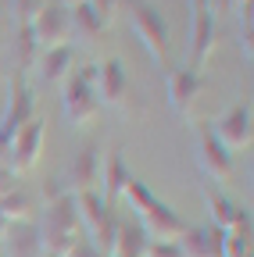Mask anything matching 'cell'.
Segmentation results:
<instances>
[{"instance_id":"6da1fadb","label":"cell","mask_w":254,"mask_h":257,"mask_svg":"<svg viewBox=\"0 0 254 257\" xmlns=\"http://www.w3.org/2000/svg\"><path fill=\"white\" fill-rule=\"evenodd\" d=\"M122 197L129 200V207H133V211H136V218H140V229H143L150 239L176 243V239L186 232V221H183L168 204L157 200L154 193L147 189V182L129 179V182H125V189H122Z\"/></svg>"},{"instance_id":"7a4b0ae2","label":"cell","mask_w":254,"mask_h":257,"mask_svg":"<svg viewBox=\"0 0 254 257\" xmlns=\"http://www.w3.org/2000/svg\"><path fill=\"white\" fill-rule=\"evenodd\" d=\"M36 229H40L43 253H50V257H65L82 239L79 214H75V197H72V193H65V197H57V200H50L43 207Z\"/></svg>"},{"instance_id":"3957f363","label":"cell","mask_w":254,"mask_h":257,"mask_svg":"<svg viewBox=\"0 0 254 257\" xmlns=\"http://www.w3.org/2000/svg\"><path fill=\"white\" fill-rule=\"evenodd\" d=\"M75 214H79V229L90 232L86 243L97 250V253H111L115 229H118L115 204H108L97 189H93V193H75Z\"/></svg>"},{"instance_id":"277c9868","label":"cell","mask_w":254,"mask_h":257,"mask_svg":"<svg viewBox=\"0 0 254 257\" xmlns=\"http://www.w3.org/2000/svg\"><path fill=\"white\" fill-rule=\"evenodd\" d=\"M93 82H97V64H86L65 79V118L75 128H86L101 118V100Z\"/></svg>"},{"instance_id":"5b68a950","label":"cell","mask_w":254,"mask_h":257,"mask_svg":"<svg viewBox=\"0 0 254 257\" xmlns=\"http://www.w3.org/2000/svg\"><path fill=\"white\" fill-rule=\"evenodd\" d=\"M129 25L136 32V40L147 47V54L165 64V57H168V25H165L161 11L154 4H147V0H129Z\"/></svg>"},{"instance_id":"8992f818","label":"cell","mask_w":254,"mask_h":257,"mask_svg":"<svg viewBox=\"0 0 254 257\" xmlns=\"http://www.w3.org/2000/svg\"><path fill=\"white\" fill-rule=\"evenodd\" d=\"M43 140H47V121L43 118H29L15 140H11V154H8V172L15 175H25L29 168L40 161V150H43Z\"/></svg>"},{"instance_id":"52a82bcc","label":"cell","mask_w":254,"mask_h":257,"mask_svg":"<svg viewBox=\"0 0 254 257\" xmlns=\"http://www.w3.org/2000/svg\"><path fill=\"white\" fill-rule=\"evenodd\" d=\"M211 136L218 140V147L226 154H236V150H247L254 143V125H250V107L236 104L222 114L215 125H211Z\"/></svg>"},{"instance_id":"ba28073f","label":"cell","mask_w":254,"mask_h":257,"mask_svg":"<svg viewBox=\"0 0 254 257\" xmlns=\"http://www.w3.org/2000/svg\"><path fill=\"white\" fill-rule=\"evenodd\" d=\"M33 29V40L40 50H54L68 43V8H61L57 0H47V4L36 11V18L29 22Z\"/></svg>"},{"instance_id":"9c48e42d","label":"cell","mask_w":254,"mask_h":257,"mask_svg":"<svg viewBox=\"0 0 254 257\" xmlns=\"http://www.w3.org/2000/svg\"><path fill=\"white\" fill-rule=\"evenodd\" d=\"M65 182V189L72 193H93V189H101V147L97 143H86L75 157H72V165H68V175L61 179Z\"/></svg>"},{"instance_id":"30bf717a","label":"cell","mask_w":254,"mask_h":257,"mask_svg":"<svg viewBox=\"0 0 254 257\" xmlns=\"http://www.w3.org/2000/svg\"><path fill=\"white\" fill-rule=\"evenodd\" d=\"M215 43H218L215 18H211L208 11H197L194 22H190V43H186V57H190V64H186V68H190V72H201L204 64L211 61V54H215Z\"/></svg>"},{"instance_id":"8fae6325","label":"cell","mask_w":254,"mask_h":257,"mask_svg":"<svg viewBox=\"0 0 254 257\" xmlns=\"http://www.w3.org/2000/svg\"><path fill=\"white\" fill-rule=\"evenodd\" d=\"M29 118H36L33 93H29V86H25L22 75H15L11 86H8V107H4V118H0V133L15 140V133H18V128H22Z\"/></svg>"},{"instance_id":"7c38bea8","label":"cell","mask_w":254,"mask_h":257,"mask_svg":"<svg viewBox=\"0 0 254 257\" xmlns=\"http://www.w3.org/2000/svg\"><path fill=\"white\" fill-rule=\"evenodd\" d=\"M93 89H97V100L101 107H118L125 96H129V75H125L122 61L118 57H108L104 64H97V82H93Z\"/></svg>"},{"instance_id":"4fadbf2b","label":"cell","mask_w":254,"mask_h":257,"mask_svg":"<svg viewBox=\"0 0 254 257\" xmlns=\"http://www.w3.org/2000/svg\"><path fill=\"white\" fill-rule=\"evenodd\" d=\"M197 161L204 175L218 179V182H233V154H226L218 147V140L211 136V125H201V143H197Z\"/></svg>"},{"instance_id":"5bb4252c","label":"cell","mask_w":254,"mask_h":257,"mask_svg":"<svg viewBox=\"0 0 254 257\" xmlns=\"http://www.w3.org/2000/svg\"><path fill=\"white\" fill-rule=\"evenodd\" d=\"M201 72H190V68H176L168 75V104L190 118V111L197 107V96H201Z\"/></svg>"},{"instance_id":"9a60e30c","label":"cell","mask_w":254,"mask_h":257,"mask_svg":"<svg viewBox=\"0 0 254 257\" xmlns=\"http://www.w3.org/2000/svg\"><path fill=\"white\" fill-rule=\"evenodd\" d=\"M183 257H222V229L218 225H204V229H190L176 239Z\"/></svg>"},{"instance_id":"2e32d148","label":"cell","mask_w":254,"mask_h":257,"mask_svg":"<svg viewBox=\"0 0 254 257\" xmlns=\"http://www.w3.org/2000/svg\"><path fill=\"white\" fill-rule=\"evenodd\" d=\"M72 57H75V50H72V43H65V47H54V50H40L36 54V75H40V82H65L68 75H72Z\"/></svg>"},{"instance_id":"e0dca14e","label":"cell","mask_w":254,"mask_h":257,"mask_svg":"<svg viewBox=\"0 0 254 257\" xmlns=\"http://www.w3.org/2000/svg\"><path fill=\"white\" fill-rule=\"evenodd\" d=\"M4 257H43L36 221H15L4 236Z\"/></svg>"},{"instance_id":"ac0fdd59","label":"cell","mask_w":254,"mask_h":257,"mask_svg":"<svg viewBox=\"0 0 254 257\" xmlns=\"http://www.w3.org/2000/svg\"><path fill=\"white\" fill-rule=\"evenodd\" d=\"M133 179V172L125 168V161H122V154L115 150V154H108V157H101V197L108 200V204H115L118 197H122V189H125V182Z\"/></svg>"},{"instance_id":"d6986e66","label":"cell","mask_w":254,"mask_h":257,"mask_svg":"<svg viewBox=\"0 0 254 257\" xmlns=\"http://www.w3.org/2000/svg\"><path fill=\"white\" fill-rule=\"evenodd\" d=\"M150 236L140 229V221H122L115 229V243H111V257H147Z\"/></svg>"},{"instance_id":"ffe728a7","label":"cell","mask_w":254,"mask_h":257,"mask_svg":"<svg viewBox=\"0 0 254 257\" xmlns=\"http://www.w3.org/2000/svg\"><path fill=\"white\" fill-rule=\"evenodd\" d=\"M250 236H254L250 211H240V218L229 229H222V257H250Z\"/></svg>"},{"instance_id":"44dd1931","label":"cell","mask_w":254,"mask_h":257,"mask_svg":"<svg viewBox=\"0 0 254 257\" xmlns=\"http://www.w3.org/2000/svg\"><path fill=\"white\" fill-rule=\"evenodd\" d=\"M101 32H104V25H101L97 15L90 11V4H79V8L68 11V43L75 40V43L90 47V43H97Z\"/></svg>"},{"instance_id":"7402d4cb","label":"cell","mask_w":254,"mask_h":257,"mask_svg":"<svg viewBox=\"0 0 254 257\" xmlns=\"http://www.w3.org/2000/svg\"><path fill=\"white\" fill-rule=\"evenodd\" d=\"M204 204H208L211 225H218V229H229V225L240 218V211H243V207H236L226 193H218V189H204Z\"/></svg>"},{"instance_id":"603a6c76","label":"cell","mask_w":254,"mask_h":257,"mask_svg":"<svg viewBox=\"0 0 254 257\" xmlns=\"http://www.w3.org/2000/svg\"><path fill=\"white\" fill-rule=\"evenodd\" d=\"M0 214H4L11 225H15V221H33V214H36V204H33V197H29V193H22V189H11L8 197H0Z\"/></svg>"},{"instance_id":"cb8c5ba5","label":"cell","mask_w":254,"mask_h":257,"mask_svg":"<svg viewBox=\"0 0 254 257\" xmlns=\"http://www.w3.org/2000/svg\"><path fill=\"white\" fill-rule=\"evenodd\" d=\"M36 54H40V47H36V40H33V29H29V25H18V64H22V72L36 64Z\"/></svg>"},{"instance_id":"d4e9b609","label":"cell","mask_w":254,"mask_h":257,"mask_svg":"<svg viewBox=\"0 0 254 257\" xmlns=\"http://www.w3.org/2000/svg\"><path fill=\"white\" fill-rule=\"evenodd\" d=\"M86 4H90V11H93V15L101 18V25H104V29H108V25L115 22V11H118V0H86Z\"/></svg>"},{"instance_id":"484cf974","label":"cell","mask_w":254,"mask_h":257,"mask_svg":"<svg viewBox=\"0 0 254 257\" xmlns=\"http://www.w3.org/2000/svg\"><path fill=\"white\" fill-rule=\"evenodd\" d=\"M11 8H15V18H18V25H29L36 18V11L43 8L40 0H11Z\"/></svg>"},{"instance_id":"4316f807","label":"cell","mask_w":254,"mask_h":257,"mask_svg":"<svg viewBox=\"0 0 254 257\" xmlns=\"http://www.w3.org/2000/svg\"><path fill=\"white\" fill-rule=\"evenodd\" d=\"M147 257H183V250H179V243H161V239H150Z\"/></svg>"},{"instance_id":"83f0119b","label":"cell","mask_w":254,"mask_h":257,"mask_svg":"<svg viewBox=\"0 0 254 257\" xmlns=\"http://www.w3.org/2000/svg\"><path fill=\"white\" fill-rule=\"evenodd\" d=\"M65 193H68V189H65V182H61V179H50V182L43 186V200L50 204V200H57V197H65Z\"/></svg>"},{"instance_id":"f1b7e54d","label":"cell","mask_w":254,"mask_h":257,"mask_svg":"<svg viewBox=\"0 0 254 257\" xmlns=\"http://www.w3.org/2000/svg\"><path fill=\"white\" fill-rule=\"evenodd\" d=\"M11 189H18V175L8 172V168H0V197H8Z\"/></svg>"},{"instance_id":"f546056e","label":"cell","mask_w":254,"mask_h":257,"mask_svg":"<svg viewBox=\"0 0 254 257\" xmlns=\"http://www.w3.org/2000/svg\"><path fill=\"white\" fill-rule=\"evenodd\" d=\"M240 47L247 54V61L254 57V32H250V22H243V32H240Z\"/></svg>"},{"instance_id":"4dcf8cb0","label":"cell","mask_w":254,"mask_h":257,"mask_svg":"<svg viewBox=\"0 0 254 257\" xmlns=\"http://www.w3.org/2000/svg\"><path fill=\"white\" fill-rule=\"evenodd\" d=\"M65 257H101V253L93 250V246L86 243V236H82V239H79V243H75V246H72V250H68Z\"/></svg>"},{"instance_id":"1f68e13d","label":"cell","mask_w":254,"mask_h":257,"mask_svg":"<svg viewBox=\"0 0 254 257\" xmlns=\"http://www.w3.org/2000/svg\"><path fill=\"white\" fill-rule=\"evenodd\" d=\"M233 11V0H208V15H229Z\"/></svg>"},{"instance_id":"d6a6232c","label":"cell","mask_w":254,"mask_h":257,"mask_svg":"<svg viewBox=\"0 0 254 257\" xmlns=\"http://www.w3.org/2000/svg\"><path fill=\"white\" fill-rule=\"evenodd\" d=\"M8 154H11V136L0 133V168H8Z\"/></svg>"},{"instance_id":"836d02e7","label":"cell","mask_w":254,"mask_h":257,"mask_svg":"<svg viewBox=\"0 0 254 257\" xmlns=\"http://www.w3.org/2000/svg\"><path fill=\"white\" fill-rule=\"evenodd\" d=\"M233 11L240 15V22H250V0H233Z\"/></svg>"},{"instance_id":"e575fe53","label":"cell","mask_w":254,"mask_h":257,"mask_svg":"<svg viewBox=\"0 0 254 257\" xmlns=\"http://www.w3.org/2000/svg\"><path fill=\"white\" fill-rule=\"evenodd\" d=\"M190 8H194V15L197 11H208V0H190Z\"/></svg>"},{"instance_id":"d590c367","label":"cell","mask_w":254,"mask_h":257,"mask_svg":"<svg viewBox=\"0 0 254 257\" xmlns=\"http://www.w3.org/2000/svg\"><path fill=\"white\" fill-rule=\"evenodd\" d=\"M57 4H61V8H68V11H72V8H79V4H86V0H57Z\"/></svg>"},{"instance_id":"8d00e7d4","label":"cell","mask_w":254,"mask_h":257,"mask_svg":"<svg viewBox=\"0 0 254 257\" xmlns=\"http://www.w3.org/2000/svg\"><path fill=\"white\" fill-rule=\"evenodd\" d=\"M8 229H11V221H8L4 214H0V239H4V236H8Z\"/></svg>"},{"instance_id":"74e56055","label":"cell","mask_w":254,"mask_h":257,"mask_svg":"<svg viewBox=\"0 0 254 257\" xmlns=\"http://www.w3.org/2000/svg\"><path fill=\"white\" fill-rule=\"evenodd\" d=\"M101 257H111V253H101Z\"/></svg>"},{"instance_id":"f35d334b","label":"cell","mask_w":254,"mask_h":257,"mask_svg":"<svg viewBox=\"0 0 254 257\" xmlns=\"http://www.w3.org/2000/svg\"><path fill=\"white\" fill-rule=\"evenodd\" d=\"M40 4H47V0H40Z\"/></svg>"},{"instance_id":"ab89813d","label":"cell","mask_w":254,"mask_h":257,"mask_svg":"<svg viewBox=\"0 0 254 257\" xmlns=\"http://www.w3.org/2000/svg\"><path fill=\"white\" fill-rule=\"evenodd\" d=\"M43 257H50V253H43Z\"/></svg>"}]
</instances>
